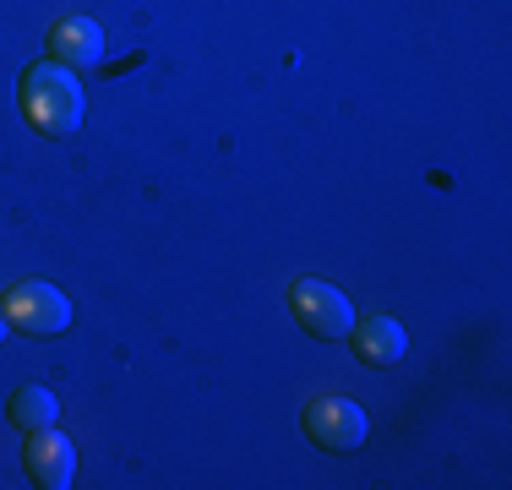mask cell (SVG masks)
Returning <instances> with one entry per match:
<instances>
[{"instance_id": "6da1fadb", "label": "cell", "mask_w": 512, "mask_h": 490, "mask_svg": "<svg viewBox=\"0 0 512 490\" xmlns=\"http://www.w3.org/2000/svg\"><path fill=\"white\" fill-rule=\"evenodd\" d=\"M82 109H88V98H82V82L71 66H60V60H33V66L22 71V115H28L33 131H44V137H71V131L82 126Z\"/></svg>"}, {"instance_id": "7a4b0ae2", "label": "cell", "mask_w": 512, "mask_h": 490, "mask_svg": "<svg viewBox=\"0 0 512 490\" xmlns=\"http://www.w3.org/2000/svg\"><path fill=\"white\" fill-rule=\"evenodd\" d=\"M0 305H6V322L17 327V333H28V338H60L71 327V300L55 284H44V278L11 284Z\"/></svg>"}, {"instance_id": "3957f363", "label": "cell", "mask_w": 512, "mask_h": 490, "mask_svg": "<svg viewBox=\"0 0 512 490\" xmlns=\"http://www.w3.org/2000/svg\"><path fill=\"white\" fill-rule=\"evenodd\" d=\"M300 425H306L311 447L322 452H360L365 436H371V420H365V409L355 398H338V392H322V398L306 403V414H300Z\"/></svg>"}, {"instance_id": "277c9868", "label": "cell", "mask_w": 512, "mask_h": 490, "mask_svg": "<svg viewBox=\"0 0 512 490\" xmlns=\"http://www.w3.org/2000/svg\"><path fill=\"white\" fill-rule=\"evenodd\" d=\"M289 311H295V322L306 327L311 338H349V327H355V305H349L344 289L322 284V278H295L289 284Z\"/></svg>"}, {"instance_id": "5b68a950", "label": "cell", "mask_w": 512, "mask_h": 490, "mask_svg": "<svg viewBox=\"0 0 512 490\" xmlns=\"http://www.w3.org/2000/svg\"><path fill=\"white\" fill-rule=\"evenodd\" d=\"M22 469H28V480L39 485V490H71V480H77V447H71V441L60 436L55 425L28 431Z\"/></svg>"}, {"instance_id": "8992f818", "label": "cell", "mask_w": 512, "mask_h": 490, "mask_svg": "<svg viewBox=\"0 0 512 490\" xmlns=\"http://www.w3.org/2000/svg\"><path fill=\"white\" fill-rule=\"evenodd\" d=\"M349 349H355L365 365H376V371H393V365L409 354V333L393 322V316H365V322L349 327Z\"/></svg>"}, {"instance_id": "52a82bcc", "label": "cell", "mask_w": 512, "mask_h": 490, "mask_svg": "<svg viewBox=\"0 0 512 490\" xmlns=\"http://www.w3.org/2000/svg\"><path fill=\"white\" fill-rule=\"evenodd\" d=\"M50 60H60V66L71 71H93L104 60V28L93 17H66L55 22L50 33Z\"/></svg>"}, {"instance_id": "ba28073f", "label": "cell", "mask_w": 512, "mask_h": 490, "mask_svg": "<svg viewBox=\"0 0 512 490\" xmlns=\"http://www.w3.org/2000/svg\"><path fill=\"white\" fill-rule=\"evenodd\" d=\"M6 420L17 425L22 436L44 431V425L60 420V398H55L50 387H17V392H11V403H6Z\"/></svg>"}, {"instance_id": "9c48e42d", "label": "cell", "mask_w": 512, "mask_h": 490, "mask_svg": "<svg viewBox=\"0 0 512 490\" xmlns=\"http://www.w3.org/2000/svg\"><path fill=\"white\" fill-rule=\"evenodd\" d=\"M6 333H11V322H6V305H0V343H6Z\"/></svg>"}]
</instances>
